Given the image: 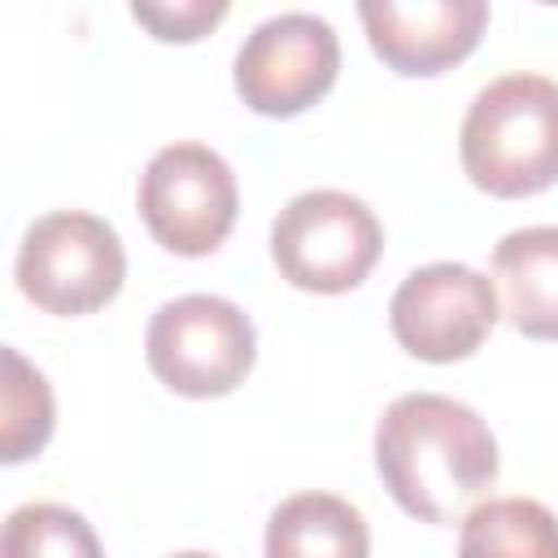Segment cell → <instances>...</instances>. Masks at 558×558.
<instances>
[{"mask_svg":"<svg viewBox=\"0 0 558 558\" xmlns=\"http://www.w3.org/2000/svg\"><path fill=\"white\" fill-rule=\"evenodd\" d=\"M375 466L405 514L458 523L497 480V440L471 405L440 392H405L375 427Z\"/></svg>","mask_w":558,"mask_h":558,"instance_id":"1","label":"cell"},{"mask_svg":"<svg viewBox=\"0 0 558 558\" xmlns=\"http://www.w3.org/2000/svg\"><path fill=\"white\" fill-rule=\"evenodd\" d=\"M462 170L488 196H532L558 183V83L501 74L475 92L462 118Z\"/></svg>","mask_w":558,"mask_h":558,"instance_id":"2","label":"cell"},{"mask_svg":"<svg viewBox=\"0 0 558 558\" xmlns=\"http://www.w3.org/2000/svg\"><path fill=\"white\" fill-rule=\"evenodd\" d=\"M384 253V227L362 196L314 187L292 196L270 227V257L292 288L349 292Z\"/></svg>","mask_w":558,"mask_h":558,"instance_id":"3","label":"cell"},{"mask_svg":"<svg viewBox=\"0 0 558 558\" xmlns=\"http://www.w3.org/2000/svg\"><path fill=\"white\" fill-rule=\"evenodd\" d=\"M126 253L118 231L83 209H57L26 227L17 248V288L44 314H92L118 296Z\"/></svg>","mask_w":558,"mask_h":558,"instance_id":"4","label":"cell"},{"mask_svg":"<svg viewBox=\"0 0 558 558\" xmlns=\"http://www.w3.org/2000/svg\"><path fill=\"white\" fill-rule=\"evenodd\" d=\"M144 353L153 375L179 397H222L253 371V318L214 292H187L148 318Z\"/></svg>","mask_w":558,"mask_h":558,"instance_id":"5","label":"cell"},{"mask_svg":"<svg viewBox=\"0 0 558 558\" xmlns=\"http://www.w3.org/2000/svg\"><path fill=\"white\" fill-rule=\"evenodd\" d=\"M235 209V174L209 144H166L140 174V218L153 240L179 257L214 253L231 235Z\"/></svg>","mask_w":558,"mask_h":558,"instance_id":"6","label":"cell"},{"mask_svg":"<svg viewBox=\"0 0 558 558\" xmlns=\"http://www.w3.org/2000/svg\"><path fill=\"white\" fill-rule=\"evenodd\" d=\"M340 74V39L327 17L288 9L257 22L235 52V92L253 113L292 118L323 100Z\"/></svg>","mask_w":558,"mask_h":558,"instance_id":"7","label":"cell"},{"mask_svg":"<svg viewBox=\"0 0 558 558\" xmlns=\"http://www.w3.org/2000/svg\"><path fill=\"white\" fill-rule=\"evenodd\" d=\"M497 288L466 262H432L410 270L392 301L388 327L397 344L423 362L471 357L497 327Z\"/></svg>","mask_w":558,"mask_h":558,"instance_id":"8","label":"cell"},{"mask_svg":"<svg viewBox=\"0 0 558 558\" xmlns=\"http://www.w3.org/2000/svg\"><path fill=\"white\" fill-rule=\"evenodd\" d=\"M357 17L384 65L397 74H440L462 61L484 26V0H362Z\"/></svg>","mask_w":558,"mask_h":558,"instance_id":"9","label":"cell"},{"mask_svg":"<svg viewBox=\"0 0 558 558\" xmlns=\"http://www.w3.org/2000/svg\"><path fill=\"white\" fill-rule=\"evenodd\" d=\"M493 275L510 323L532 340H558V227H519L497 240Z\"/></svg>","mask_w":558,"mask_h":558,"instance_id":"10","label":"cell"},{"mask_svg":"<svg viewBox=\"0 0 558 558\" xmlns=\"http://www.w3.org/2000/svg\"><path fill=\"white\" fill-rule=\"evenodd\" d=\"M266 558H371V527L336 493H292L266 523Z\"/></svg>","mask_w":558,"mask_h":558,"instance_id":"11","label":"cell"},{"mask_svg":"<svg viewBox=\"0 0 558 558\" xmlns=\"http://www.w3.org/2000/svg\"><path fill=\"white\" fill-rule=\"evenodd\" d=\"M458 558H558V514L536 497H488L462 519Z\"/></svg>","mask_w":558,"mask_h":558,"instance_id":"12","label":"cell"},{"mask_svg":"<svg viewBox=\"0 0 558 558\" xmlns=\"http://www.w3.org/2000/svg\"><path fill=\"white\" fill-rule=\"evenodd\" d=\"M4 388H0V462H22L39 453L52 436V388L48 379L13 349L4 344Z\"/></svg>","mask_w":558,"mask_h":558,"instance_id":"13","label":"cell"},{"mask_svg":"<svg viewBox=\"0 0 558 558\" xmlns=\"http://www.w3.org/2000/svg\"><path fill=\"white\" fill-rule=\"evenodd\" d=\"M0 558H105V545L78 510L26 501L4 519Z\"/></svg>","mask_w":558,"mask_h":558,"instance_id":"14","label":"cell"},{"mask_svg":"<svg viewBox=\"0 0 558 558\" xmlns=\"http://www.w3.org/2000/svg\"><path fill=\"white\" fill-rule=\"evenodd\" d=\"M131 17L140 26H148L157 39H201L209 26H218L227 17V0H166V4H148V0H135L131 4Z\"/></svg>","mask_w":558,"mask_h":558,"instance_id":"15","label":"cell"},{"mask_svg":"<svg viewBox=\"0 0 558 558\" xmlns=\"http://www.w3.org/2000/svg\"><path fill=\"white\" fill-rule=\"evenodd\" d=\"M170 558H214V554H205V549H183V554H170Z\"/></svg>","mask_w":558,"mask_h":558,"instance_id":"16","label":"cell"}]
</instances>
